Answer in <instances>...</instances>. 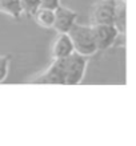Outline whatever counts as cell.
Instances as JSON below:
<instances>
[{"mask_svg":"<svg viewBox=\"0 0 136 146\" xmlns=\"http://www.w3.org/2000/svg\"><path fill=\"white\" fill-rule=\"evenodd\" d=\"M113 25L120 35H125V31H127V0H115Z\"/></svg>","mask_w":136,"mask_h":146,"instance_id":"8","label":"cell"},{"mask_svg":"<svg viewBox=\"0 0 136 146\" xmlns=\"http://www.w3.org/2000/svg\"><path fill=\"white\" fill-rule=\"evenodd\" d=\"M68 35L72 40L76 53L91 57L97 52L92 25H83V24L75 23L68 32Z\"/></svg>","mask_w":136,"mask_h":146,"instance_id":"1","label":"cell"},{"mask_svg":"<svg viewBox=\"0 0 136 146\" xmlns=\"http://www.w3.org/2000/svg\"><path fill=\"white\" fill-rule=\"evenodd\" d=\"M75 52L74 44L68 33H59L51 46V56L52 58H66L70 57Z\"/></svg>","mask_w":136,"mask_h":146,"instance_id":"7","label":"cell"},{"mask_svg":"<svg viewBox=\"0 0 136 146\" xmlns=\"http://www.w3.org/2000/svg\"><path fill=\"white\" fill-rule=\"evenodd\" d=\"M88 66V57L80 53L71 54L67 60V80L66 85H79L83 82Z\"/></svg>","mask_w":136,"mask_h":146,"instance_id":"3","label":"cell"},{"mask_svg":"<svg viewBox=\"0 0 136 146\" xmlns=\"http://www.w3.org/2000/svg\"><path fill=\"white\" fill-rule=\"evenodd\" d=\"M91 25H92L97 50L103 52L116 45L120 33L115 28V25H109V24H91Z\"/></svg>","mask_w":136,"mask_h":146,"instance_id":"4","label":"cell"},{"mask_svg":"<svg viewBox=\"0 0 136 146\" xmlns=\"http://www.w3.org/2000/svg\"><path fill=\"white\" fill-rule=\"evenodd\" d=\"M0 11L16 20L20 19L24 13L21 0H0Z\"/></svg>","mask_w":136,"mask_h":146,"instance_id":"10","label":"cell"},{"mask_svg":"<svg viewBox=\"0 0 136 146\" xmlns=\"http://www.w3.org/2000/svg\"><path fill=\"white\" fill-rule=\"evenodd\" d=\"M11 65V56L9 54H1L0 56V84L5 81Z\"/></svg>","mask_w":136,"mask_h":146,"instance_id":"11","label":"cell"},{"mask_svg":"<svg viewBox=\"0 0 136 146\" xmlns=\"http://www.w3.org/2000/svg\"><path fill=\"white\" fill-rule=\"evenodd\" d=\"M113 12H115V0H99L91 8V24L113 25Z\"/></svg>","mask_w":136,"mask_h":146,"instance_id":"5","label":"cell"},{"mask_svg":"<svg viewBox=\"0 0 136 146\" xmlns=\"http://www.w3.org/2000/svg\"><path fill=\"white\" fill-rule=\"evenodd\" d=\"M36 24L42 28H54L55 24V9L39 7L32 15Z\"/></svg>","mask_w":136,"mask_h":146,"instance_id":"9","label":"cell"},{"mask_svg":"<svg viewBox=\"0 0 136 146\" xmlns=\"http://www.w3.org/2000/svg\"><path fill=\"white\" fill-rule=\"evenodd\" d=\"M67 60L66 58H54V61L43 73L35 77L32 82L35 84H60L66 85L67 80Z\"/></svg>","mask_w":136,"mask_h":146,"instance_id":"2","label":"cell"},{"mask_svg":"<svg viewBox=\"0 0 136 146\" xmlns=\"http://www.w3.org/2000/svg\"><path fill=\"white\" fill-rule=\"evenodd\" d=\"M60 0H40V7L50 8V9H56L60 5Z\"/></svg>","mask_w":136,"mask_h":146,"instance_id":"13","label":"cell"},{"mask_svg":"<svg viewBox=\"0 0 136 146\" xmlns=\"http://www.w3.org/2000/svg\"><path fill=\"white\" fill-rule=\"evenodd\" d=\"M21 5H23L24 13L32 16L36 9L40 7V0H21Z\"/></svg>","mask_w":136,"mask_h":146,"instance_id":"12","label":"cell"},{"mask_svg":"<svg viewBox=\"0 0 136 146\" xmlns=\"http://www.w3.org/2000/svg\"><path fill=\"white\" fill-rule=\"evenodd\" d=\"M75 23H78V12L66 7L59 5L55 9V24L54 29L58 33H68Z\"/></svg>","mask_w":136,"mask_h":146,"instance_id":"6","label":"cell"}]
</instances>
